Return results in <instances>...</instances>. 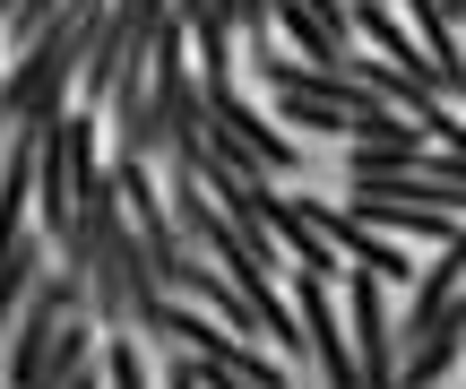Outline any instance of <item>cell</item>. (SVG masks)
Wrapping results in <instances>:
<instances>
[{"mask_svg":"<svg viewBox=\"0 0 466 389\" xmlns=\"http://www.w3.org/2000/svg\"><path fill=\"white\" fill-rule=\"evenodd\" d=\"M44 269H52L44 242H9V251H0V329H9V321H17V303L44 286Z\"/></svg>","mask_w":466,"mask_h":389,"instance_id":"6da1fadb","label":"cell"},{"mask_svg":"<svg viewBox=\"0 0 466 389\" xmlns=\"http://www.w3.org/2000/svg\"><path fill=\"white\" fill-rule=\"evenodd\" d=\"M104 389H156V381H147V363H138V346H130V338H113V346H104Z\"/></svg>","mask_w":466,"mask_h":389,"instance_id":"7a4b0ae2","label":"cell"},{"mask_svg":"<svg viewBox=\"0 0 466 389\" xmlns=\"http://www.w3.org/2000/svg\"><path fill=\"white\" fill-rule=\"evenodd\" d=\"M190 381L199 389H250V381H233V373H217V363H199V355H190Z\"/></svg>","mask_w":466,"mask_h":389,"instance_id":"3957f363","label":"cell"},{"mask_svg":"<svg viewBox=\"0 0 466 389\" xmlns=\"http://www.w3.org/2000/svg\"><path fill=\"white\" fill-rule=\"evenodd\" d=\"M458 61H466V9H458Z\"/></svg>","mask_w":466,"mask_h":389,"instance_id":"277c9868","label":"cell"},{"mask_svg":"<svg viewBox=\"0 0 466 389\" xmlns=\"http://www.w3.org/2000/svg\"><path fill=\"white\" fill-rule=\"evenodd\" d=\"M69 389H96V373H78V381H69Z\"/></svg>","mask_w":466,"mask_h":389,"instance_id":"5b68a950","label":"cell"}]
</instances>
